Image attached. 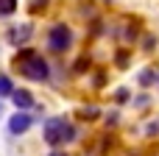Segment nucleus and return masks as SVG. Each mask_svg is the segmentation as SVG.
<instances>
[{"label": "nucleus", "instance_id": "4468645a", "mask_svg": "<svg viewBox=\"0 0 159 156\" xmlns=\"http://www.w3.org/2000/svg\"><path fill=\"white\" fill-rule=\"evenodd\" d=\"M0 117H3V106H0Z\"/></svg>", "mask_w": 159, "mask_h": 156}, {"label": "nucleus", "instance_id": "39448f33", "mask_svg": "<svg viewBox=\"0 0 159 156\" xmlns=\"http://www.w3.org/2000/svg\"><path fill=\"white\" fill-rule=\"evenodd\" d=\"M11 100H14L17 112H28V109L36 106V100H34V95H31L28 89H14V92H11Z\"/></svg>", "mask_w": 159, "mask_h": 156}, {"label": "nucleus", "instance_id": "20e7f679", "mask_svg": "<svg viewBox=\"0 0 159 156\" xmlns=\"http://www.w3.org/2000/svg\"><path fill=\"white\" fill-rule=\"evenodd\" d=\"M31 126H34V117H31L28 112H17V114L8 120V134H11V137H20V134H25Z\"/></svg>", "mask_w": 159, "mask_h": 156}, {"label": "nucleus", "instance_id": "423d86ee", "mask_svg": "<svg viewBox=\"0 0 159 156\" xmlns=\"http://www.w3.org/2000/svg\"><path fill=\"white\" fill-rule=\"evenodd\" d=\"M31 33H34L31 25H14L11 33H8V39H11V45H25V42L31 39Z\"/></svg>", "mask_w": 159, "mask_h": 156}, {"label": "nucleus", "instance_id": "9b49d317", "mask_svg": "<svg viewBox=\"0 0 159 156\" xmlns=\"http://www.w3.org/2000/svg\"><path fill=\"white\" fill-rule=\"evenodd\" d=\"M115 100H117V103H126V100H129V89H117Z\"/></svg>", "mask_w": 159, "mask_h": 156}, {"label": "nucleus", "instance_id": "f03ea898", "mask_svg": "<svg viewBox=\"0 0 159 156\" xmlns=\"http://www.w3.org/2000/svg\"><path fill=\"white\" fill-rule=\"evenodd\" d=\"M17 67H20V73H22L28 81H48V78H50L48 61H45L39 53H34V50H22V53L17 56Z\"/></svg>", "mask_w": 159, "mask_h": 156}, {"label": "nucleus", "instance_id": "0eeeda50", "mask_svg": "<svg viewBox=\"0 0 159 156\" xmlns=\"http://www.w3.org/2000/svg\"><path fill=\"white\" fill-rule=\"evenodd\" d=\"M11 92H14V81L0 73V98H11Z\"/></svg>", "mask_w": 159, "mask_h": 156}, {"label": "nucleus", "instance_id": "7ed1b4c3", "mask_svg": "<svg viewBox=\"0 0 159 156\" xmlns=\"http://www.w3.org/2000/svg\"><path fill=\"white\" fill-rule=\"evenodd\" d=\"M70 45H73V31H70L64 22L53 25L50 33H48V47H50L53 53H64V50H70Z\"/></svg>", "mask_w": 159, "mask_h": 156}, {"label": "nucleus", "instance_id": "ddd939ff", "mask_svg": "<svg viewBox=\"0 0 159 156\" xmlns=\"http://www.w3.org/2000/svg\"><path fill=\"white\" fill-rule=\"evenodd\" d=\"M50 156H67V154H61V151H53V154H50Z\"/></svg>", "mask_w": 159, "mask_h": 156}, {"label": "nucleus", "instance_id": "9d476101", "mask_svg": "<svg viewBox=\"0 0 159 156\" xmlns=\"http://www.w3.org/2000/svg\"><path fill=\"white\" fill-rule=\"evenodd\" d=\"M81 114H84L87 120H95V117L101 114V109H98V106H87V109H81Z\"/></svg>", "mask_w": 159, "mask_h": 156}, {"label": "nucleus", "instance_id": "f257e3e1", "mask_svg": "<svg viewBox=\"0 0 159 156\" xmlns=\"http://www.w3.org/2000/svg\"><path fill=\"white\" fill-rule=\"evenodd\" d=\"M42 137L50 148L61 145V142H73L75 140V126L64 117H48L45 126H42Z\"/></svg>", "mask_w": 159, "mask_h": 156}, {"label": "nucleus", "instance_id": "6e6552de", "mask_svg": "<svg viewBox=\"0 0 159 156\" xmlns=\"http://www.w3.org/2000/svg\"><path fill=\"white\" fill-rule=\"evenodd\" d=\"M137 81H140L143 87H151V84H157V73H154V70H143V73L137 75Z\"/></svg>", "mask_w": 159, "mask_h": 156}, {"label": "nucleus", "instance_id": "f8f14e48", "mask_svg": "<svg viewBox=\"0 0 159 156\" xmlns=\"http://www.w3.org/2000/svg\"><path fill=\"white\" fill-rule=\"evenodd\" d=\"M106 123H109V126H115V123H117V112H112V114L106 117Z\"/></svg>", "mask_w": 159, "mask_h": 156}, {"label": "nucleus", "instance_id": "1a4fd4ad", "mask_svg": "<svg viewBox=\"0 0 159 156\" xmlns=\"http://www.w3.org/2000/svg\"><path fill=\"white\" fill-rule=\"evenodd\" d=\"M17 11V0H0V17H8Z\"/></svg>", "mask_w": 159, "mask_h": 156}]
</instances>
